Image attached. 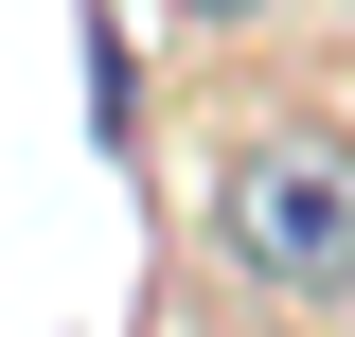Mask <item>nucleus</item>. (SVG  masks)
<instances>
[{
	"mask_svg": "<svg viewBox=\"0 0 355 337\" xmlns=\"http://www.w3.org/2000/svg\"><path fill=\"white\" fill-rule=\"evenodd\" d=\"M214 249H231V284H266V302H355V160L338 142H231L214 160Z\"/></svg>",
	"mask_w": 355,
	"mask_h": 337,
	"instance_id": "nucleus-1",
	"label": "nucleus"
},
{
	"mask_svg": "<svg viewBox=\"0 0 355 337\" xmlns=\"http://www.w3.org/2000/svg\"><path fill=\"white\" fill-rule=\"evenodd\" d=\"M178 18H214V36H231V18H266V0H178Z\"/></svg>",
	"mask_w": 355,
	"mask_h": 337,
	"instance_id": "nucleus-2",
	"label": "nucleus"
}]
</instances>
